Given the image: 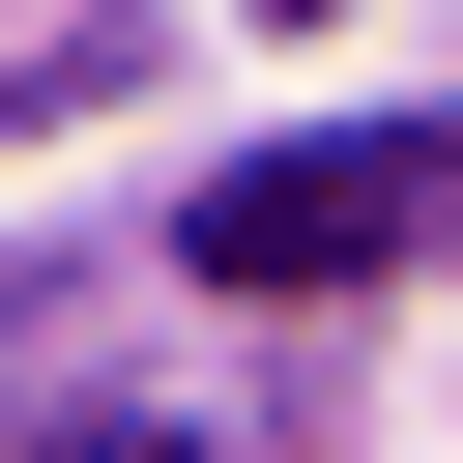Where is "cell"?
<instances>
[{"label": "cell", "instance_id": "6da1fadb", "mask_svg": "<svg viewBox=\"0 0 463 463\" xmlns=\"http://www.w3.org/2000/svg\"><path fill=\"white\" fill-rule=\"evenodd\" d=\"M434 232H463V116L260 145V174H203V203H174V260H203V289H347V260H434Z\"/></svg>", "mask_w": 463, "mask_h": 463}, {"label": "cell", "instance_id": "7a4b0ae2", "mask_svg": "<svg viewBox=\"0 0 463 463\" xmlns=\"http://www.w3.org/2000/svg\"><path fill=\"white\" fill-rule=\"evenodd\" d=\"M58 463H174V434H58Z\"/></svg>", "mask_w": 463, "mask_h": 463}]
</instances>
